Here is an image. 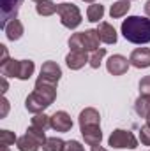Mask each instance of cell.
Listing matches in <instances>:
<instances>
[{
	"mask_svg": "<svg viewBox=\"0 0 150 151\" xmlns=\"http://www.w3.org/2000/svg\"><path fill=\"white\" fill-rule=\"evenodd\" d=\"M92 151H108V150H106V148H103V146H94Z\"/></svg>",
	"mask_w": 150,
	"mask_h": 151,
	"instance_id": "836d02e7",
	"label": "cell"
},
{
	"mask_svg": "<svg viewBox=\"0 0 150 151\" xmlns=\"http://www.w3.org/2000/svg\"><path fill=\"white\" fill-rule=\"evenodd\" d=\"M64 151H85V150H83V146H81L78 141H67Z\"/></svg>",
	"mask_w": 150,
	"mask_h": 151,
	"instance_id": "f1b7e54d",
	"label": "cell"
},
{
	"mask_svg": "<svg viewBox=\"0 0 150 151\" xmlns=\"http://www.w3.org/2000/svg\"><path fill=\"white\" fill-rule=\"evenodd\" d=\"M140 93L141 95H150V76L141 77V81H140Z\"/></svg>",
	"mask_w": 150,
	"mask_h": 151,
	"instance_id": "83f0119b",
	"label": "cell"
},
{
	"mask_svg": "<svg viewBox=\"0 0 150 151\" xmlns=\"http://www.w3.org/2000/svg\"><path fill=\"white\" fill-rule=\"evenodd\" d=\"M104 56H106V49H104V47H99L97 51H92L90 60H88V65H90L92 69H99V67H101V62H103Z\"/></svg>",
	"mask_w": 150,
	"mask_h": 151,
	"instance_id": "cb8c5ba5",
	"label": "cell"
},
{
	"mask_svg": "<svg viewBox=\"0 0 150 151\" xmlns=\"http://www.w3.org/2000/svg\"><path fill=\"white\" fill-rule=\"evenodd\" d=\"M0 51H2V60H0V63H4V62H7V60H9V55H7V47L2 44V46H0Z\"/></svg>",
	"mask_w": 150,
	"mask_h": 151,
	"instance_id": "4dcf8cb0",
	"label": "cell"
},
{
	"mask_svg": "<svg viewBox=\"0 0 150 151\" xmlns=\"http://www.w3.org/2000/svg\"><path fill=\"white\" fill-rule=\"evenodd\" d=\"M145 12H147V16L150 18V0L147 2V4H145Z\"/></svg>",
	"mask_w": 150,
	"mask_h": 151,
	"instance_id": "d6a6232c",
	"label": "cell"
},
{
	"mask_svg": "<svg viewBox=\"0 0 150 151\" xmlns=\"http://www.w3.org/2000/svg\"><path fill=\"white\" fill-rule=\"evenodd\" d=\"M129 2H131V0H129Z\"/></svg>",
	"mask_w": 150,
	"mask_h": 151,
	"instance_id": "f35d334b",
	"label": "cell"
},
{
	"mask_svg": "<svg viewBox=\"0 0 150 151\" xmlns=\"http://www.w3.org/2000/svg\"><path fill=\"white\" fill-rule=\"evenodd\" d=\"M90 56L87 55V51H71L66 56V63L71 70H79L85 67V63H88Z\"/></svg>",
	"mask_w": 150,
	"mask_h": 151,
	"instance_id": "7c38bea8",
	"label": "cell"
},
{
	"mask_svg": "<svg viewBox=\"0 0 150 151\" xmlns=\"http://www.w3.org/2000/svg\"><path fill=\"white\" fill-rule=\"evenodd\" d=\"M103 16H104V7H103L101 4H92V5H88V9H87V18H88V21L97 23L99 19H103Z\"/></svg>",
	"mask_w": 150,
	"mask_h": 151,
	"instance_id": "ffe728a7",
	"label": "cell"
},
{
	"mask_svg": "<svg viewBox=\"0 0 150 151\" xmlns=\"http://www.w3.org/2000/svg\"><path fill=\"white\" fill-rule=\"evenodd\" d=\"M51 128L55 132H60V134L71 132V128H73L71 116L66 113V111H57V113L51 116Z\"/></svg>",
	"mask_w": 150,
	"mask_h": 151,
	"instance_id": "ba28073f",
	"label": "cell"
},
{
	"mask_svg": "<svg viewBox=\"0 0 150 151\" xmlns=\"http://www.w3.org/2000/svg\"><path fill=\"white\" fill-rule=\"evenodd\" d=\"M41 79H46L50 83H58L60 77H62V69L58 67L57 62H44L42 67H41Z\"/></svg>",
	"mask_w": 150,
	"mask_h": 151,
	"instance_id": "30bf717a",
	"label": "cell"
},
{
	"mask_svg": "<svg viewBox=\"0 0 150 151\" xmlns=\"http://www.w3.org/2000/svg\"><path fill=\"white\" fill-rule=\"evenodd\" d=\"M140 141H141V144L150 146V125L149 123L140 128Z\"/></svg>",
	"mask_w": 150,
	"mask_h": 151,
	"instance_id": "4316f807",
	"label": "cell"
},
{
	"mask_svg": "<svg viewBox=\"0 0 150 151\" xmlns=\"http://www.w3.org/2000/svg\"><path fill=\"white\" fill-rule=\"evenodd\" d=\"M34 2H37V4H39V2H42V0H34Z\"/></svg>",
	"mask_w": 150,
	"mask_h": 151,
	"instance_id": "8d00e7d4",
	"label": "cell"
},
{
	"mask_svg": "<svg viewBox=\"0 0 150 151\" xmlns=\"http://www.w3.org/2000/svg\"><path fill=\"white\" fill-rule=\"evenodd\" d=\"M2 151H9V146H2Z\"/></svg>",
	"mask_w": 150,
	"mask_h": 151,
	"instance_id": "e575fe53",
	"label": "cell"
},
{
	"mask_svg": "<svg viewBox=\"0 0 150 151\" xmlns=\"http://www.w3.org/2000/svg\"><path fill=\"white\" fill-rule=\"evenodd\" d=\"M122 35L133 44H149L150 19L141 16H129L122 21Z\"/></svg>",
	"mask_w": 150,
	"mask_h": 151,
	"instance_id": "6da1fadb",
	"label": "cell"
},
{
	"mask_svg": "<svg viewBox=\"0 0 150 151\" xmlns=\"http://www.w3.org/2000/svg\"><path fill=\"white\" fill-rule=\"evenodd\" d=\"M66 142L60 137H48L46 142L42 144V151H64Z\"/></svg>",
	"mask_w": 150,
	"mask_h": 151,
	"instance_id": "7402d4cb",
	"label": "cell"
},
{
	"mask_svg": "<svg viewBox=\"0 0 150 151\" xmlns=\"http://www.w3.org/2000/svg\"><path fill=\"white\" fill-rule=\"evenodd\" d=\"M101 123V114L94 107H87L79 113V128L81 127H94Z\"/></svg>",
	"mask_w": 150,
	"mask_h": 151,
	"instance_id": "5bb4252c",
	"label": "cell"
},
{
	"mask_svg": "<svg viewBox=\"0 0 150 151\" xmlns=\"http://www.w3.org/2000/svg\"><path fill=\"white\" fill-rule=\"evenodd\" d=\"M97 32H99V37H101V40L104 44H115L117 42V30L113 28L110 23H106V21L99 23Z\"/></svg>",
	"mask_w": 150,
	"mask_h": 151,
	"instance_id": "9a60e30c",
	"label": "cell"
},
{
	"mask_svg": "<svg viewBox=\"0 0 150 151\" xmlns=\"http://www.w3.org/2000/svg\"><path fill=\"white\" fill-rule=\"evenodd\" d=\"M81 40H83L85 51H97V49H99V44L103 42L101 37H99V32L94 30V28L81 32Z\"/></svg>",
	"mask_w": 150,
	"mask_h": 151,
	"instance_id": "4fadbf2b",
	"label": "cell"
},
{
	"mask_svg": "<svg viewBox=\"0 0 150 151\" xmlns=\"http://www.w3.org/2000/svg\"><path fill=\"white\" fill-rule=\"evenodd\" d=\"M36 65L32 60H7L4 63H0V72L4 77H16L21 81L30 79V76L34 74Z\"/></svg>",
	"mask_w": 150,
	"mask_h": 151,
	"instance_id": "7a4b0ae2",
	"label": "cell"
},
{
	"mask_svg": "<svg viewBox=\"0 0 150 151\" xmlns=\"http://www.w3.org/2000/svg\"><path fill=\"white\" fill-rule=\"evenodd\" d=\"M147 123H149V125H150V118H149V119H147Z\"/></svg>",
	"mask_w": 150,
	"mask_h": 151,
	"instance_id": "74e56055",
	"label": "cell"
},
{
	"mask_svg": "<svg viewBox=\"0 0 150 151\" xmlns=\"http://www.w3.org/2000/svg\"><path fill=\"white\" fill-rule=\"evenodd\" d=\"M57 9H58V5H55L51 0H42L36 5V11L39 16H51L57 12Z\"/></svg>",
	"mask_w": 150,
	"mask_h": 151,
	"instance_id": "44dd1931",
	"label": "cell"
},
{
	"mask_svg": "<svg viewBox=\"0 0 150 151\" xmlns=\"http://www.w3.org/2000/svg\"><path fill=\"white\" fill-rule=\"evenodd\" d=\"M57 14L60 16V23L69 30H74L81 25V12H79V7L74 4H67V2L58 4Z\"/></svg>",
	"mask_w": 150,
	"mask_h": 151,
	"instance_id": "3957f363",
	"label": "cell"
},
{
	"mask_svg": "<svg viewBox=\"0 0 150 151\" xmlns=\"http://www.w3.org/2000/svg\"><path fill=\"white\" fill-rule=\"evenodd\" d=\"M108 144L111 148H115V150H125V148L127 150H134V148H138V141L133 135V132L122 130V128L113 130L110 139H108Z\"/></svg>",
	"mask_w": 150,
	"mask_h": 151,
	"instance_id": "277c9868",
	"label": "cell"
},
{
	"mask_svg": "<svg viewBox=\"0 0 150 151\" xmlns=\"http://www.w3.org/2000/svg\"><path fill=\"white\" fill-rule=\"evenodd\" d=\"M69 47H71V51H85V46H83V40H81V32L71 35V39H69Z\"/></svg>",
	"mask_w": 150,
	"mask_h": 151,
	"instance_id": "d4e9b609",
	"label": "cell"
},
{
	"mask_svg": "<svg viewBox=\"0 0 150 151\" xmlns=\"http://www.w3.org/2000/svg\"><path fill=\"white\" fill-rule=\"evenodd\" d=\"M53 102H55L53 97H50V95H46V93H42V91H39V90H34V91L27 97L25 107H27L28 113L39 114V113H44V109H48Z\"/></svg>",
	"mask_w": 150,
	"mask_h": 151,
	"instance_id": "5b68a950",
	"label": "cell"
},
{
	"mask_svg": "<svg viewBox=\"0 0 150 151\" xmlns=\"http://www.w3.org/2000/svg\"><path fill=\"white\" fill-rule=\"evenodd\" d=\"M81 135L85 139V142L88 146H99L101 141H103V132H101V127L99 125H94V127H81Z\"/></svg>",
	"mask_w": 150,
	"mask_h": 151,
	"instance_id": "8fae6325",
	"label": "cell"
},
{
	"mask_svg": "<svg viewBox=\"0 0 150 151\" xmlns=\"http://www.w3.org/2000/svg\"><path fill=\"white\" fill-rule=\"evenodd\" d=\"M16 146H18L20 151H37L41 148V144H39L37 141H34L28 134H25L23 137H20L18 142H16Z\"/></svg>",
	"mask_w": 150,
	"mask_h": 151,
	"instance_id": "d6986e66",
	"label": "cell"
},
{
	"mask_svg": "<svg viewBox=\"0 0 150 151\" xmlns=\"http://www.w3.org/2000/svg\"><path fill=\"white\" fill-rule=\"evenodd\" d=\"M14 142H18V139H16V135H14L12 132H9V130H0V144H2V146H11V144H14Z\"/></svg>",
	"mask_w": 150,
	"mask_h": 151,
	"instance_id": "484cf974",
	"label": "cell"
},
{
	"mask_svg": "<svg viewBox=\"0 0 150 151\" xmlns=\"http://www.w3.org/2000/svg\"><path fill=\"white\" fill-rule=\"evenodd\" d=\"M134 111L138 116L149 119L150 118V95H140L134 102Z\"/></svg>",
	"mask_w": 150,
	"mask_h": 151,
	"instance_id": "e0dca14e",
	"label": "cell"
},
{
	"mask_svg": "<svg viewBox=\"0 0 150 151\" xmlns=\"http://www.w3.org/2000/svg\"><path fill=\"white\" fill-rule=\"evenodd\" d=\"M83 2H88V4H95V0H83Z\"/></svg>",
	"mask_w": 150,
	"mask_h": 151,
	"instance_id": "d590c367",
	"label": "cell"
},
{
	"mask_svg": "<svg viewBox=\"0 0 150 151\" xmlns=\"http://www.w3.org/2000/svg\"><path fill=\"white\" fill-rule=\"evenodd\" d=\"M7 111H9V102H7V99H2V114H0V118H5Z\"/></svg>",
	"mask_w": 150,
	"mask_h": 151,
	"instance_id": "f546056e",
	"label": "cell"
},
{
	"mask_svg": "<svg viewBox=\"0 0 150 151\" xmlns=\"http://www.w3.org/2000/svg\"><path fill=\"white\" fill-rule=\"evenodd\" d=\"M129 9H131V2H129V0H118V2H115V4L111 5L110 16H111L113 19L124 18V16L129 12Z\"/></svg>",
	"mask_w": 150,
	"mask_h": 151,
	"instance_id": "ac0fdd59",
	"label": "cell"
},
{
	"mask_svg": "<svg viewBox=\"0 0 150 151\" xmlns=\"http://www.w3.org/2000/svg\"><path fill=\"white\" fill-rule=\"evenodd\" d=\"M2 88H4L2 93H5V91H7V81H5V77H2Z\"/></svg>",
	"mask_w": 150,
	"mask_h": 151,
	"instance_id": "1f68e13d",
	"label": "cell"
},
{
	"mask_svg": "<svg viewBox=\"0 0 150 151\" xmlns=\"http://www.w3.org/2000/svg\"><path fill=\"white\" fill-rule=\"evenodd\" d=\"M4 32H5V35H7L9 40H18V39H21V35H23V25H21L20 19H11L4 27Z\"/></svg>",
	"mask_w": 150,
	"mask_h": 151,
	"instance_id": "2e32d148",
	"label": "cell"
},
{
	"mask_svg": "<svg viewBox=\"0 0 150 151\" xmlns=\"http://www.w3.org/2000/svg\"><path fill=\"white\" fill-rule=\"evenodd\" d=\"M129 60L125 58V56H122V55H113L108 58V62H106V69H108V72L113 76H122L125 74L127 70H129Z\"/></svg>",
	"mask_w": 150,
	"mask_h": 151,
	"instance_id": "52a82bcc",
	"label": "cell"
},
{
	"mask_svg": "<svg viewBox=\"0 0 150 151\" xmlns=\"http://www.w3.org/2000/svg\"><path fill=\"white\" fill-rule=\"evenodd\" d=\"M32 127L41 128V130H48L51 127V116H48V114H44V113L36 114L32 118Z\"/></svg>",
	"mask_w": 150,
	"mask_h": 151,
	"instance_id": "603a6c76",
	"label": "cell"
},
{
	"mask_svg": "<svg viewBox=\"0 0 150 151\" xmlns=\"http://www.w3.org/2000/svg\"><path fill=\"white\" fill-rule=\"evenodd\" d=\"M129 63L136 69L150 67V47H136L129 56Z\"/></svg>",
	"mask_w": 150,
	"mask_h": 151,
	"instance_id": "9c48e42d",
	"label": "cell"
},
{
	"mask_svg": "<svg viewBox=\"0 0 150 151\" xmlns=\"http://www.w3.org/2000/svg\"><path fill=\"white\" fill-rule=\"evenodd\" d=\"M21 4H23V0H0V25H2V28L11 19H16Z\"/></svg>",
	"mask_w": 150,
	"mask_h": 151,
	"instance_id": "8992f818",
	"label": "cell"
}]
</instances>
